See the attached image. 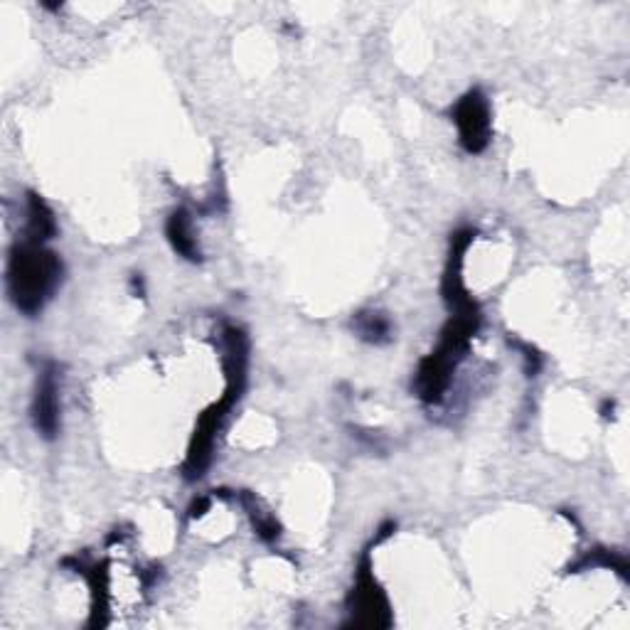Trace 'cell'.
I'll use <instances>...</instances> for the list:
<instances>
[{
    "mask_svg": "<svg viewBox=\"0 0 630 630\" xmlns=\"http://www.w3.org/2000/svg\"><path fill=\"white\" fill-rule=\"evenodd\" d=\"M222 342H225V372H227V391L215 407H209L207 412L199 419L195 428L193 441L187 448V458L183 465L185 481L203 478L209 461H213V448L219 426H222L229 409L237 404V399L242 397V389L246 385V365H250V340L244 332L234 326L222 328Z\"/></svg>",
    "mask_w": 630,
    "mask_h": 630,
    "instance_id": "cell-1",
    "label": "cell"
},
{
    "mask_svg": "<svg viewBox=\"0 0 630 630\" xmlns=\"http://www.w3.org/2000/svg\"><path fill=\"white\" fill-rule=\"evenodd\" d=\"M62 259L45 244L31 240L17 242L8 259V293L15 308L25 315H37L62 283Z\"/></svg>",
    "mask_w": 630,
    "mask_h": 630,
    "instance_id": "cell-2",
    "label": "cell"
},
{
    "mask_svg": "<svg viewBox=\"0 0 630 630\" xmlns=\"http://www.w3.org/2000/svg\"><path fill=\"white\" fill-rule=\"evenodd\" d=\"M451 113L458 129V141H461L465 153L478 156V153L488 148L493 136L490 104L481 89H471L465 97L458 99Z\"/></svg>",
    "mask_w": 630,
    "mask_h": 630,
    "instance_id": "cell-3",
    "label": "cell"
},
{
    "mask_svg": "<svg viewBox=\"0 0 630 630\" xmlns=\"http://www.w3.org/2000/svg\"><path fill=\"white\" fill-rule=\"evenodd\" d=\"M350 614L352 623L365 626V628H387L391 623L389 614V601L385 591L377 584L375 574H372L369 557H362L355 589L350 594Z\"/></svg>",
    "mask_w": 630,
    "mask_h": 630,
    "instance_id": "cell-4",
    "label": "cell"
},
{
    "mask_svg": "<svg viewBox=\"0 0 630 630\" xmlns=\"http://www.w3.org/2000/svg\"><path fill=\"white\" fill-rule=\"evenodd\" d=\"M60 369L57 365H45L40 377H37L35 397H33V424L35 432L47 441H52L60 434Z\"/></svg>",
    "mask_w": 630,
    "mask_h": 630,
    "instance_id": "cell-5",
    "label": "cell"
},
{
    "mask_svg": "<svg viewBox=\"0 0 630 630\" xmlns=\"http://www.w3.org/2000/svg\"><path fill=\"white\" fill-rule=\"evenodd\" d=\"M166 234H168V242L173 244V250L183 256L187 262H203V252H199V244H197V237H195V229H193V217L187 215V209H175L173 215H170L168 225H166Z\"/></svg>",
    "mask_w": 630,
    "mask_h": 630,
    "instance_id": "cell-6",
    "label": "cell"
},
{
    "mask_svg": "<svg viewBox=\"0 0 630 630\" xmlns=\"http://www.w3.org/2000/svg\"><path fill=\"white\" fill-rule=\"evenodd\" d=\"M57 234V222L52 209L47 207L40 195L31 193L27 195V227H25V240L35 244H47Z\"/></svg>",
    "mask_w": 630,
    "mask_h": 630,
    "instance_id": "cell-7",
    "label": "cell"
},
{
    "mask_svg": "<svg viewBox=\"0 0 630 630\" xmlns=\"http://www.w3.org/2000/svg\"><path fill=\"white\" fill-rule=\"evenodd\" d=\"M352 328H355L358 336L372 342V346H385L391 340V320L385 313L379 311H362L352 318Z\"/></svg>",
    "mask_w": 630,
    "mask_h": 630,
    "instance_id": "cell-8",
    "label": "cell"
},
{
    "mask_svg": "<svg viewBox=\"0 0 630 630\" xmlns=\"http://www.w3.org/2000/svg\"><path fill=\"white\" fill-rule=\"evenodd\" d=\"M240 500H242V505H244V510L250 512V518H252V524H254V530H256V534H259V537L264 540V542H274L276 537H279V522H276V518L274 514L269 512V510H264L262 508V502L254 498L252 493H240Z\"/></svg>",
    "mask_w": 630,
    "mask_h": 630,
    "instance_id": "cell-9",
    "label": "cell"
},
{
    "mask_svg": "<svg viewBox=\"0 0 630 630\" xmlns=\"http://www.w3.org/2000/svg\"><path fill=\"white\" fill-rule=\"evenodd\" d=\"M209 508V498H199L193 502V508H190V518H203L205 510Z\"/></svg>",
    "mask_w": 630,
    "mask_h": 630,
    "instance_id": "cell-10",
    "label": "cell"
}]
</instances>
